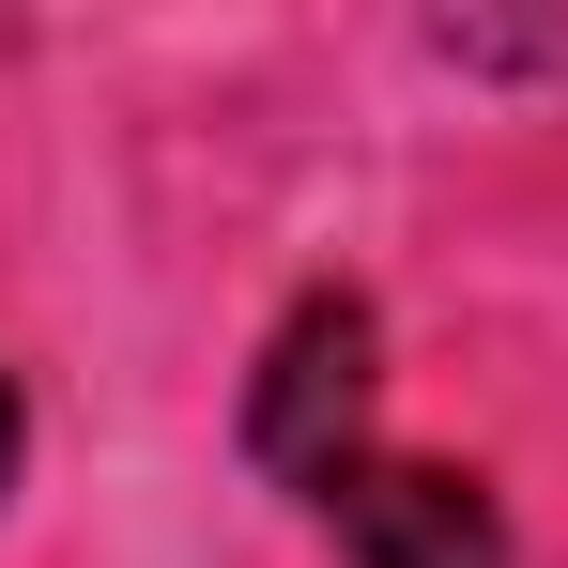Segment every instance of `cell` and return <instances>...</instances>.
I'll return each instance as SVG.
<instances>
[{
    "label": "cell",
    "instance_id": "obj_2",
    "mask_svg": "<svg viewBox=\"0 0 568 568\" xmlns=\"http://www.w3.org/2000/svg\"><path fill=\"white\" fill-rule=\"evenodd\" d=\"M323 523L354 568H507V507L462 462H354L323 491Z\"/></svg>",
    "mask_w": 568,
    "mask_h": 568
},
{
    "label": "cell",
    "instance_id": "obj_1",
    "mask_svg": "<svg viewBox=\"0 0 568 568\" xmlns=\"http://www.w3.org/2000/svg\"><path fill=\"white\" fill-rule=\"evenodd\" d=\"M369 307H354V292H307V307H292L277 323V354H262V384H246V462L277 476V491H307V507H323V491H338V476L369 462Z\"/></svg>",
    "mask_w": 568,
    "mask_h": 568
},
{
    "label": "cell",
    "instance_id": "obj_3",
    "mask_svg": "<svg viewBox=\"0 0 568 568\" xmlns=\"http://www.w3.org/2000/svg\"><path fill=\"white\" fill-rule=\"evenodd\" d=\"M16 446H31V415H16V384H0V491H16Z\"/></svg>",
    "mask_w": 568,
    "mask_h": 568
}]
</instances>
